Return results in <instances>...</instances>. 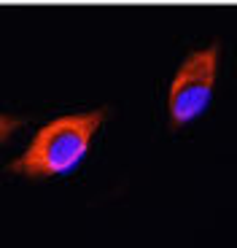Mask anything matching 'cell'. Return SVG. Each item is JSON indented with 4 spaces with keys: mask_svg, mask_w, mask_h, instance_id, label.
<instances>
[{
    "mask_svg": "<svg viewBox=\"0 0 237 248\" xmlns=\"http://www.w3.org/2000/svg\"><path fill=\"white\" fill-rule=\"evenodd\" d=\"M22 127V119L19 116H8V113H0V143L8 140L11 138L14 130H19Z\"/></svg>",
    "mask_w": 237,
    "mask_h": 248,
    "instance_id": "3",
    "label": "cell"
},
{
    "mask_svg": "<svg viewBox=\"0 0 237 248\" xmlns=\"http://www.w3.org/2000/svg\"><path fill=\"white\" fill-rule=\"evenodd\" d=\"M219 57L221 46L210 44L205 49H197L181 62V68L175 70L173 84L167 92V113L173 127L194 122L207 108L219 76Z\"/></svg>",
    "mask_w": 237,
    "mask_h": 248,
    "instance_id": "2",
    "label": "cell"
},
{
    "mask_svg": "<svg viewBox=\"0 0 237 248\" xmlns=\"http://www.w3.org/2000/svg\"><path fill=\"white\" fill-rule=\"evenodd\" d=\"M108 111H81L51 119L32 135L27 149L8 165V173L27 178H51L73 170L87 156L89 143L103 127Z\"/></svg>",
    "mask_w": 237,
    "mask_h": 248,
    "instance_id": "1",
    "label": "cell"
}]
</instances>
